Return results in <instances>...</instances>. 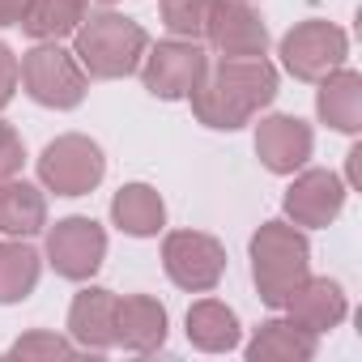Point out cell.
<instances>
[{
  "instance_id": "cell-8",
  "label": "cell",
  "mask_w": 362,
  "mask_h": 362,
  "mask_svg": "<svg viewBox=\"0 0 362 362\" xmlns=\"http://www.w3.org/2000/svg\"><path fill=\"white\" fill-rule=\"evenodd\" d=\"M345 56H349L345 30L324 18H307L281 35V64L294 81H320L332 69H341Z\"/></svg>"
},
{
  "instance_id": "cell-17",
  "label": "cell",
  "mask_w": 362,
  "mask_h": 362,
  "mask_svg": "<svg viewBox=\"0 0 362 362\" xmlns=\"http://www.w3.org/2000/svg\"><path fill=\"white\" fill-rule=\"evenodd\" d=\"M47 226V197L26 179H0V235L30 239Z\"/></svg>"
},
{
  "instance_id": "cell-12",
  "label": "cell",
  "mask_w": 362,
  "mask_h": 362,
  "mask_svg": "<svg viewBox=\"0 0 362 362\" xmlns=\"http://www.w3.org/2000/svg\"><path fill=\"white\" fill-rule=\"evenodd\" d=\"M311 149H315V132L298 115H264L256 124V158L273 175L303 170L307 158H311Z\"/></svg>"
},
{
  "instance_id": "cell-13",
  "label": "cell",
  "mask_w": 362,
  "mask_h": 362,
  "mask_svg": "<svg viewBox=\"0 0 362 362\" xmlns=\"http://www.w3.org/2000/svg\"><path fill=\"white\" fill-rule=\"evenodd\" d=\"M286 307V320H294L298 328H307V332H332L341 320H345V311H349V303H345V290L332 281V277H303L294 290H290V298L281 303Z\"/></svg>"
},
{
  "instance_id": "cell-6",
  "label": "cell",
  "mask_w": 362,
  "mask_h": 362,
  "mask_svg": "<svg viewBox=\"0 0 362 362\" xmlns=\"http://www.w3.org/2000/svg\"><path fill=\"white\" fill-rule=\"evenodd\" d=\"M205 69H209V56H205L201 43L166 39V43L145 47V56H141V86L153 98H162V103H179V98H188L197 90Z\"/></svg>"
},
{
  "instance_id": "cell-28",
  "label": "cell",
  "mask_w": 362,
  "mask_h": 362,
  "mask_svg": "<svg viewBox=\"0 0 362 362\" xmlns=\"http://www.w3.org/2000/svg\"><path fill=\"white\" fill-rule=\"evenodd\" d=\"M22 9H26V0H0V26H18Z\"/></svg>"
},
{
  "instance_id": "cell-15",
  "label": "cell",
  "mask_w": 362,
  "mask_h": 362,
  "mask_svg": "<svg viewBox=\"0 0 362 362\" xmlns=\"http://www.w3.org/2000/svg\"><path fill=\"white\" fill-rule=\"evenodd\" d=\"M115 345L128 354H153L166 345V307L153 294H128L115 303Z\"/></svg>"
},
{
  "instance_id": "cell-4",
  "label": "cell",
  "mask_w": 362,
  "mask_h": 362,
  "mask_svg": "<svg viewBox=\"0 0 362 362\" xmlns=\"http://www.w3.org/2000/svg\"><path fill=\"white\" fill-rule=\"evenodd\" d=\"M103 175H107V158L98 141L81 132H64L39 153V184L56 197H86L103 184Z\"/></svg>"
},
{
  "instance_id": "cell-22",
  "label": "cell",
  "mask_w": 362,
  "mask_h": 362,
  "mask_svg": "<svg viewBox=\"0 0 362 362\" xmlns=\"http://www.w3.org/2000/svg\"><path fill=\"white\" fill-rule=\"evenodd\" d=\"M90 0H26L22 9V30L39 43H60L64 35H73L86 22Z\"/></svg>"
},
{
  "instance_id": "cell-3",
  "label": "cell",
  "mask_w": 362,
  "mask_h": 362,
  "mask_svg": "<svg viewBox=\"0 0 362 362\" xmlns=\"http://www.w3.org/2000/svg\"><path fill=\"white\" fill-rule=\"evenodd\" d=\"M252 281L260 303L281 307L290 290L311 273V243L294 222H264L252 235Z\"/></svg>"
},
{
  "instance_id": "cell-20",
  "label": "cell",
  "mask_w": 362,
  "mask_h": 362,
  "mask_svg": "<svg viewBox=\"0 0 362 362\" xmlns=\"http://www.w3.org/2000/svg\"><path fill=\"white\" fill-rule=\"evenodd\" d=\"M239 315L218 303V298H201L188 307V341L205 354H230L239 345Z\"/></svg>"
},
{
  "instance_id": "cell-25",
  "label": "cell",
  "mask_w": 362,
  "mask_h": 362,
  "mask_svg": "<svg viewBox=\"0 0 362 362\" xmlns=\"http://www.w3.org/2000/svg\"><path fill=\"white\" fill-rule=\"evenodd\" d=\"M22 162H26V145L18 136V128L0 119V179H13L22 170Z\"/></svg>"
},
{
  "instance_id": "cell-18",
  "label": "cell",
  "mask_w": 362,
  "mask_h": 362,
  "mask_svg": "<svg viewBox=\"0 0 362 362\" xmlns=\"http://www.w3.org/2000/svg\"><path fill=\"white\" fill-rule=\"evenodd\" d=\"M320 337L298 328L294 320H264L247 341V362H307L315 358Z\"/></svg>"
},
{
  "instance_id": "cell-2",
  "label": "cell",
  "mask_w": 362,
  "mask_h": 362,
  "mask_svg": "<svg viewBox=\"0 0 362 362\" xmlns=\"http://www.w3.org/2000/svg\"><path fill=\"white\" fill-rule=\"evenodd\" d=\"M145 47H149L145 26L132 22V18H124V13H115V9L86 18L73 30V56L86 69V77H94V81L132 77L141 69Z\"/></svg>"
},
{
  "instance_id": "cell-16",
  "label": "cell",
  "mask_w": 362,
  "mask_h": 362,
  "mask_svg": "<svg viewBox=\"0 0 362 362\" xmlns=\"http://www.w3.org/2000/svg\"><path fill=\"white\" fill-rule=\"evenodd\" d=\"M315 115L337 128V132H358L362 128V73L354 69H332L328 77H320V90H315Z\"/></svg>"
},
{
  "instance_id": "cell-27",
  "label": "cell",
  "mask_w": 362,
  "mask_h": 362,
  "mask_svg": "<svg viewBox=\"0 0 362 362\" xmlns=\"http://www.w3.org/2000/svg\"><path fill=\"white\" fill-rule=\"evenodd\" d=\"M345 175H349L345 188H358V184H362V145H354V149L345 153Z\"/></svg>"
},
{
  "instance_id": "cell-23",
  "label": "cell",
  "mask_w": 362,
  "mask_h": 362,
  "mask_svg": "<svg viewBox=\"0 0 362 362\" xmlns=\"http://www.w3.org/2000/svg\"><path fill=\"white\" fill-rule=\"evenodd\" d=\"M209 9L214 0H162V26L170 30V39H205L209 26Z\"/></svg>"
},
{
  "instance_id": "cell-24",
  "label": "cell",
  "mask_w": 362,
  "mask_h": 362,
  "mask_svg": "<svg viewBox=\"0 0 362 362\" xmlns=\"http://www.w3.org/2000/svg\"><path fill=\"white\" fill-rule=\"evenodd\" d=\"M77 354V345H73V337H60V332H43V328H35V332H26V337H18L13 345H9V358H73Z\"/></svg>"
},
{
  "instance_id": "cell-1",
  "label": "cell",
  "mask_w": 362,
  "mask_h": 362,
  "mask_svg": "<svg viewBox=\"0 0 362 362\" xmlns=\"http://www.w3.org/2000/svg\"><path fill=\"white\" fill-rule=\"evenodd\" d=\"M273 98H277V69L264 56L218 60L205 69V77L188 94L192 115L218 132H235V128L252 124L256 111H264Z\"/></svg>"
},
{
  "instance_id": "cell-14",
  "label": "cell",
  "mask_w": 362,
  "mask_h": 362,
  "mask_svg": "<svg viewBox=\"0 0 362 362\" xmlns=\"http://www.w3.org/2000/svg\"><path fill=\"white\" fill-rule=\"evenodd\" d=\"M115 303L119 294L103 290V286H86L81 294H73L69 307V337L77 349L86 354H107L115 345Z\"/></svg>"
},
{
  "instance_id": "cell-11",
  "label": "cell",
  "mask_w": 362,
  "mask_h": 362,
  "mask_svg": "<svg viewBox=\"0 0 362 362\" xmlns=\"http://www.w3.org/2000/svg\"><path fill=\"white\" fill-rule=\"evenodd\" d=\"M205 39L218 52V60H239V56H264L269 52V26L252 9V0H214Z\"/></svg>"
},
{
  "instance_id": "cell-29",
  "label": "cell",
  "mask_w": 362,
  "mask_h": 362,
  "mask_svg": "<svg viewBox=\"0 0 362 362\" xmlns=\"http://www.w3.org/2000/svg\"><path fill=\"white\" fill-rule=\"evenodd\" d=\"M103 5H115V0H103Z\"/></svg>"
},
{
  "instance_id": "cell-5",
  "label": "cell",
  "mask_w": 362,
  "mask_h": 362,
  "mask_svg": "<svg viewBox=\"0 0 362 362\" xmlns=\"http://www.w3.org/2000/svg\"><path fill=\"white\" fill-rule=\"evenodd\" d=\"M22 86L39 107L73 111L86 98V69L60 43H39L22 56Z\"/></svg>"
},
{
  "instance_id": "cell-21",
  "label": "cell",
  "mask_w": 362,
  "mask_h": 362,
  "mask_svg": "<svg viewBox=\"0 0 362 362\" xmlns=\"http://www.w3.org/2000/svg\"><path fill=\"white\" fill-rule=\"evenodd\" d=\"M39 277H43V256L26 239H5L0 243V307L30 298Z\"/></svg>"
},
{
  "instance_id": "cell-19",
  "label": "cell",
  "mask_w": 362,
  "mask_h": 362,
  "mask_svg": "<svg viewBox=\"0 0 362 362\" xmlns=\"http://www.w3.org/2000/svg\"><path fill=\"white\" fill-rule=\"evenodd\" d=\"M111 222L132 239H153L166 226V205L149 184H124L111 201Z\"/></svg>"
},
{
  "instance_id": "cell-9",
  "label": "cell",
  "mask_w": 362,
  "mask_h": 362,
  "mask_svg": "<svg viewBox=\"0 0 362 362\" xmlns=\"http://www.w3.org/2000/svg\"><path fill=\"white\" fill-rule=\"evenodd\" d=\"M107 260V230L94 218H60L47 230V264L64 281H90Z\"/></svg>"
},
{
  "instance_id": "cell-7",
  "label": "cell",
  "mask_w": 362,
  "mask_h": 362,
  "mask_svg": "<svg viewBox=\"0 0 362 362\" xmlns=\"http://www.w3.org/2000/svg\"><path fill=\"white\" fill-rule=\"evenodd\" d=\"M162 269L179 290L209 294L226 277V247L201 230H170L162 239Z\"/></svg>"
},
{
  "instance_id": "cell-10",
  "label": "cell",
  "mask_w": 362,
  "mask_h": 362,
  "mask_svg": "<svg viewBox=\"0 0 362 362\" xmlns=\"http://www.w3.org/2000/svg\"><path fill=\"white\" fill-rule=\"evenodd\" d=\"M345 197H349V188L341 184V175L311 166V170H298V175H294V184L286 188L281 209H286V218H290L294 226L320 230V226H332V222L341 218Z\"/></svg>"
},
{
  "instance_id": "cell-26",
  "label": "cell",
  "mask_w": 362,
  "mask_h": 362,
  "mask_svg": "<svg viewBox=\"0 0 362 362\" xmlns=\"http://www.w3.org/2000/svg\"><path fill=\"white\" fill-rule=\"evenodd\" d=\"M18 81H22V64H18V56H13V47H9V43H0V111L13 103Z\"/></svg>"
}]
</instances>
